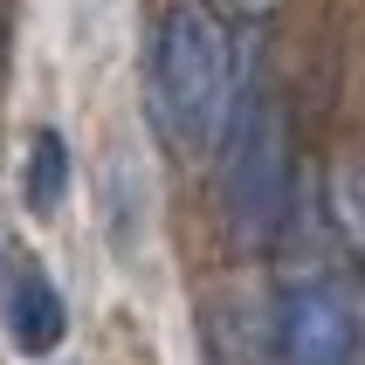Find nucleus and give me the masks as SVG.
<instances>
[{
	"label": "nucleus",
	"instance_id": "1",
	"mask_svg": "<svg viewBox=\"0 0 365 365\" xmlns=\"http://www.w3.org/2000/svg\"><path fill=\"white\" fill-rule=\"evenodd\" d=\"M145 97L152 118L173 138V152L207 159L221 152L227 118H235V56L214 14H200L193 0H173L152 21V48H145Z\"/></svg>",
	"mask_w": 365,
	"mask_h": 365
},
{
	"label": "nucleus",
	"instance_id": "2",
	"mask_svg": "<svg viewBox=\"0 0 365 365\" xmlns=\"http://www.w3.org/2000/svg\"><path fill=\"white\" fill-rule=\"evenodd\" d=\"M227 214L248 242H269L289 200V131L269 90H248L227 118Z\"/></svg>",
	"mask_w": 365,
	"mask_h": 365
},
{
	"label": "nucleus",
	"instance_id": "3",
	"mask_svg": "<svg viewBox=\"0 0 365 365\" xmlns=\"http://www.w3.org/2000/svg\"><path fill=\"white\" fill-rule=\"evenodd\" d=\"M283 365H365V317L338 283H289L276 297Z\"/></svg>",
	"mask_w": 365,
	"mask_h": 365
},
{
	"label": "nucleus",
	"instance_id": "4",
	"mask_svg": "<svg viewBox=\"0 0 365 365\" xmlns=\"http://www.w3.org/2000/svg\"><path fill=\"white\" fill-rule=\"evenodd\" d=\"M7 331H14V345L28 351V359H48V351L62 345V331H69V310H62V289L41 276V269H28L14 283V297H7Z\"/></svg>",
	"mask_w": 365,
	"mask_h": 365
},
{
	"label": "nucleus",
	"instance_id": "5",
	"mask_svg": "<svg viewBox=\"0 0 365 365\" xmlns=\"http://www.w3.org/2000/svg\"><path fill=\"white\" fill-rule=\"evenodd\" d=\"M21 200H28V214H56V207L69 200V145H62V131H35V138H28Z\"/></svg>",
	"mask_w": 365,
	"mask_h": 365
},
{
	"label": "nucleus",
	"instance_id": "6",
	"mask_svg": "<svg viewBox=\"0 0 365 365\" xmlns=\"http://www.w3.org/2000/svg\"><path fill=\"white\" fill-rule=\"evenodd\" d=\"M331 207H338V221H345V235L365 248V165H351L345 180L331 186Z\"/></svg>",
	"mask_w": 365,
	"mask_h": 365
},
{
	"label": "nucleus",
	"instance_id": "7",
	"mask_svg": "<svg viewBox=\"0 0 365 365\" xmlns=\"http://www.w3.org/2000/svg\"><path fill=\"white\" fill-rule=\"evenodd\" d=\"M242 7H269V0H242Z\"/></svg>",
	"mask_w": 365,
	"mask_h": 365
}]
</instances>
